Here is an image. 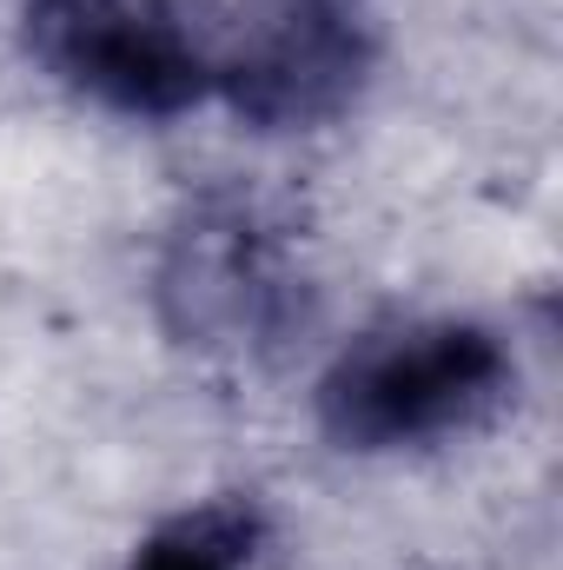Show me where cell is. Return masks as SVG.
Segmentation results:
<instances>
[{
  "label": "cell",
  "instance_id": "obj_1",
  "mask_svg": "<svg viewBox=\"0 0 563 570\" xmlns=\"http://www.w3.org/2000/svg\"><path fill=\"white\" fill-rule=\"evenodd\" d=\"M152 312L192 358L253 365L285 352L318 312L298 226L239 186L192 193L159 239Z\"/></svg>",
  "mask_w": 563,
  "mask_h": 570
},
{
  "label": "cell",
  "instance_id": "obj_2",
  "mask_svg": "<svg viewBox=\"0 0 563 570\" xmlns=\"http://www.w3.org/2000/svg\"><path fill=\"white\" fill-rule=\"evenodd\" d=\"M517 385L511 345L477 318H398L352 338L312 385L318 431L352 458L431 451L477 431Z\"/></svg>",
  "mask_w": 563,
  "mask_h": 570
},
{
  "label": "cell",
  "instance_id": "obj_3",
  "mask_svg": "<svg viewBox=\"0 0 563 570\" xmlns=\"http://www.w3.org/2000/svg\"><path fill=\"white\" fill-rule=\"evenodd\" d=\"M20 47L113 120H179L213 100V40L179 0H20Z\"/></svg>",
  "mask_w": 563,
  "mask_h": 570
},
{
  "label": "cell",
  "instance_id": "obj_4",
  "mask_svg": "<svg viewBox=\"0 0 563 570\" xmlns=\"http://www.w3.org/2000/svg\"><path fill=\"white\" fill-rule=\"evenodd\" d=\"M378 67V40L345 7H266L246 33L213 47V100H226L253 134H312L358 107Z\"/></svg>",
  "mask_w": 563,
  "mask_h": 570
},
{
  "label": "cell",
  "instance_id": "obj_5",
  "mask_svg": "<svg viewBox=\"0 0 563 570\" xmlns=\"http://www.w3.org/2000/svg\"><path fill=\"white\" fill-rule=\"evenodd\" d=\"M266 538H273V518L259 491H219L159 518L134 544L127 570H253Z\"/></svg>",
  "mask_w": 563,
  "mask_h": 570
},
{
  "label": "cell",
  "instance_id": "obj_6",
  "mask_svg": "<svg viewBox=\"0 0 563 570\" xmlns=\"http://www.w3.org/2000/svg\"><path fill=\"white\" fill-rule=\"evenodd\" d=\"M273 7H345V0H273Z\"/></svg>",
  "mask_w": 563,
  "mask_h": 570
}]
</instances>
